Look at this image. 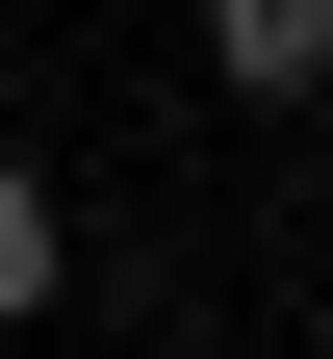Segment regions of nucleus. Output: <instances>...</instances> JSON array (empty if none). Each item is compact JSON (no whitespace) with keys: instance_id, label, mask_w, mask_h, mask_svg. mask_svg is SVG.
<instances>
[{"instance_id":"nucleus-2","label":"nucleus","mask_w":333,"mask_h":359,"mask_svg":"<svg viewBox=\"0 0 333 359\" xmlns=\"http://www.w3.org/2000/svg\"><path fill=\"white\" fill-rule=\"evenodd\" d=\"M26 308H52V180L0 154V334H26Z\"/></svg>"},{"instance_id":"nucleus-3","label":"nucleus","mask_w":333,"mask_h":359,"mask_svg":"<svg viewBox=\"0 0 333 359\" xmlns=\"http://www.w3.org/2000/svg\"><path fill=\"white\" fill-rule=\"evenodd\" d=\"M308 359H333V308H308Z\"/></svg>"},{"instance_id":"nucleus-1","label":"nucleus","mask_w":333,"mask_h":359,"mask_svg":"<svg viewBox=\"0 0 333 359\" xmlns=\"http://www.w3.org/2000/svg\"><path fill=\"white\" fill-rule=\"evenodd\" d=\"M205 77H231V103H308V77H333V0H205Z\"/></svg>"}]
</instances>
